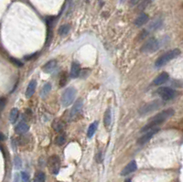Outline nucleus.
<instances>
[{
	"instance_id": "nucleus-13",
	"label": "nucleus",
	"mask_w": 183,
	"mask_h": 182,
	"mask_svg": "<svg viewBox=\"0 0 183 182\" xmlns=\"http://www.w3.org/2000/svg\"><path fill=\"white\" fill-rule=\"evenodd\" d=\"M148 21V16L145 13H141L138 17H137L135 20V25L136 27H141L145 25Z\"/></svg>"
},
{
	"instance_id": "nucleus-2",
	"label": "nucleus",
	"mask_w": 183,
	"mask_h": 182,
	"mask_svg": "<svg viewBox=\"0 0 183 182\" xmlns=\"http://www.w3.org/2000/svg\"><path fill=\"white\" fill-rule=\"evenodd\" d=\"M180 54V51L178 49H175V50H171L166 53H164L163 55L160 56L155 62V66L157 68H160L163 67L164 65H166L169 61L172 60L173 59L177 58L178 55Z\"/></svg>"
},
{
	"instance_id": "nucleus-17",
	"label": "nucleus",
	"mask_w": 183,
	"mask_h": 182,
	"mask_svg": "<svg viewBox=\"0 0 183 182\" xmlns=\"http://www.w3.org/2000/svg\"><path fill=\"white\" fill-rule=\"evenodd\" d=\"M97 125H98V123L95 121L94 123H92L90 125H89V128H88V131H87V136L89 138L93 137L95 133L96 132V129H97Z\"/></svg>"
},
{
	"instance_id": "nucleus-35",
	"label": "nucleus",
	"mask_w": 183,
	"mask_h": 182,
	"mask_svg": "<svg viewBox=\"0 0 183 182\" xmlns=\"http://www.w3.org/2000/svg\"><path fill=\"white\" fill-rule=\"evenodd\" d=\"M0 116H1V111H0Z\"/></svg>"
},
{
	"instance_id": "nucleus-22",
	"label": "nucleus",
	"mask_w": 183,
	"mask_h": 182,
	"mask_svg": "<svg viewBox=\"0 0 183 182\" xmlns=\"http://www.w3.org/2000/svg\"><path fill=\"white\" fill-rule=\"evenodd\" d=\"M51 83H45V85L42 87L41 89V92H40V95L42 97H45L50 92H51Z\"/></svg>"
},
{
	"instance_id": "nucleus-33",
	"label": "nucleus",
	"mask_w": 183,
	"mask_h": 182,
	"mask_svg": "<svg viewBox=\"0 0 183 182\" xmlns=\"http://www.w3.org/2000/svg\"><path fill=\"white\" fill-rule=\"evenodd\" d=\"M5 139V136L2 133H0V141H3Z\"/></svg>"
},
{
	"instance_id": "nucleus-3",
	"label": "nucleus",
	"mask_w": 183,
	"mask_h": 182,
	"mask_svg": "<svg viewBox=\"0 0 183 182\" xmlns=\"http://www.w3.org/2000/svg\"><path fill=\"white\" fill-rule=\"evenodd\" d=\"M163 103L162 101L160 100H155V101H152V102H149L147 103H146L145 105H143L140 110H139V115L141 116H144L146 115H148V113L154 112V111H157L158 110L160 107L162 106Z\"/></svg>"
},
{
	"instance_id": "nucleus-19",
	"label": "nucleus",
	"mask_w": 183,
	"mask_h": 182,
	"mask_svg": "<svg viewBox=\"0 0 183 182\" xmlns=\"http://www.w3.org/2000/svg\"><path fill=\"white\" fill-rule=\"evenodd\" d=\"M18 110L17 108H13L10 112V115H9V120L12 124L16 123V121L17 120L18 118Z\"/></svg>"
},
{
	"instance_id": "nucleus-10",
	"label": "nucleus",
	"mask_w": 183,
	"mask_h": 182,
	"mask_svg": "<svg viewBox=\"0 0 183 182\" xmlns=\"http://www.w3.org/2000/svg\"><path fill=\"white\" fill-rule=\"evenodd\" d=\"M137 168V166H136V162L135 160H132L131 162H129L122 170L121 172V175L122 176H127L133 172H135Z\"/></svg>"
},
{
	"instance_id": "nucleus-31",
	"label": "nucleus",
	"mask_w": 183,
	"mask_h": 182,
	"mask_svg": "<svg viewBox=\"0 0 183 182\" xmlns=\"http://www.w3.org/2000/svg\"><path fill=\"white\" fill-rule=\"evenodd\" d=\"M139 2H140V0H130L129 5L131 7H135V6H136L137 4H138Z\"/></svg>"
},
{
	"instance_id": "nucleus-12",
	"label": "nucleus",
	"mask_w": 183,
	"mask_h": 182,
	"mask_svg": "<svg viewBox=\"0 0 183 182\" xmlns=\"http://www.w3.org/2000/svg\"><path fill=\"white\" fill-rule=\"evenodd\" d=\"M56 67H57V60H51L48 61L43 66L42 70L46 73H50V72H51L52 71H54L56 69Z\"/></svg>"
},
{
	"instance_id": "nucleus-1",
	"label": "nucleus",
	"mask_w": 183,
	"mask_h": 182,
	"mask_svg": "<svg viewBox=\"0 0 183 182\" xmlns=\"http://www.w3.org/2000/svg\"><path fill=\"white\" fill-rule=\"evenodd\" d=\"M175 113V111L172 109V108H169V109H167V110H164L162 112L158 113L157 115H156L154 117H152L150 120H149V123L147 125H146L142 129H141V132L142 133H146L153 128H156L160 124L164 123L165 121H167L169 118L172 117Z\"/></svg>"
},
{
	"instance_id": "nucleus-21",
	"label": "nucleus",
	"mask_w": 183,
	"mask_h": 182,
	"mask_svg": "<svg viewBox=\"0 0 183 182\" xmlns=\"http://www.w3.org/2000/svg\"><path fill=\"white\" fill-rule=\"evenodd\" d=\"M65 141H66V135H65L64 133L60 134L55 138V144L57 146H62L65 143Z\"/></svg>"
},
{
	"instance_id": "nucleus-14",
	"label": "nucleus",
	"mask_w": 183,
	"mask_h": 182,
	"mask_svg": "<svg viewBox=\"0 0 183 182\" xmlns=\"http://www.w3.org/2000/svg\"><path fill=\"white\" fill-rule=\"evenodd\" d=\"M81 73V66L78 62H73L71 68V77L72 78H78Z\"/></svg>"
},
{
	"instance_id": "nucleus-34",
	"label": "nucleus",
	"mask_w": 183,
	"mask_h": 182,
	"mask_svg": "<svg viewBox=\"0 0 183 182\" xmlns=\"http://www.w3.org/2000/svg\"><path fill=\"white\" fill-rule=\"evenodd\" d=\"M18 179H19V177H18V175H17V176L15 177V181H14V182H18Z\"/></svg>"
},
{
	"instance_id": "nucleus-20",
	"label": "nucleus",
	"mask_w": 183,
	"mask_h": 182,
	"mask_svg": "<svg viewBox=\"0 0 183 182\" xmlns=\"http://www.w3.org/2000/svg\"><path fill=\"white\" fill-rule=\"evenodd\" d=\"M162 25V20L161 19H156V20H153L152 23H150L149 25V29H152V30H156L157 29H159Z\"/></svg>"
},
{
	"instance_id": "nucleus-32",
	"label": "nucleus",
	"mask_w": 183,
	"mask_h": 182,
	"mask_svg": "<svg viewBox=\"0 0 183 182\" xmlns=\"http://www.w3.org/2000/svg\"><path fill=\"white\" fill-rule=\"evenodd\" d=\"M15 165H16V167L18 168L19 167H20V165H21V162H20V159L18 158V157H15Z\"/></svg>"
},
{
	"instance_id": "nucleus-26",
	"label": "nucleus",
	"mask_w": 183,
	"mask_h": 182,
	"mask_svg": "<svg viewBox=\"0 0 183 182\" xmlns=\"http://www.w3.org/2000/svg\"><path fill=\"white\" fill-rule=\"evenodd\" d=\"M63 127H64V124H63L62 121H60V120H57V121H55L54 124H53V128L55 129V131H57V132H59V133L62 131Z\"/></svg>"
},
{
	"instance_id": "nucleus-24",
	"label": "nucleus",
	"mask_w": 183,
	"mask_h": 182,
	"mask_svg": "<svg viewBox=\"0 0 183 182\" xmlns=\"http://www.w3.org/2000/svg\"><path fill=\"white\" fill-rule=\"evenodd\" d=\"M69 31H70V25H67V24L60 26V29H59V34H60V36H65V35H67V34L69 33Z\"/></svg>"
},
{
	"instance_id": "nucleus-6",
	"label": "nucleus",
	"mask_w": 183,
	"mask_h": 182,
	"mask_svg": "<svg viewBox=\"0 0 183 182\" xmlns=\"http://www.w3.org/2000/svg\"><path fill=\"white\" fill-rule=\"evenodd\" d=\"M157 94L159 96H161V98L165 101H169L174 99L177 96L176 91L169 88V87H161L157 90Z\"/></svg>"
},
{
	"instance_id": "nucleus-8",
	"label": "nucleus",
	"mask_w": 183,
	"mask_h": 182,
	"mask_svg": "<svg viewBox=\"0 0 183 182\" xmlns=\"http://www.w3.org/2000/svg\"><path fill=\"white\" fill-rule=\"evenodd\" d=\"M159 131V128L158 127H156V128H153L147 132L145 133V134L143 136H141V137L138 139V141H137V144L140 145V146H143L145 145L146 143H147L152 137H153V135H155L157 132Z\"/></svg>"
},
{
	"instance_id": "nucleus-25",
	"label": "nucleus",
	"mask_w": 183,
	"mask_h": 182,
	"mask_svg": "<svg viewBox=\"0 0 183 182\" xmlns=\"http://www.w3.org/2000/svg\"><path fill=\"white\" fill-rule=\"evenodd\" d=\"M154 0H140V2L138 3L139 6H138V9L139 10H143L145 9L147 6H149Z\"/></svg>"
},
{
	"instance_id": "nucleus-5",
	"label": "nucleus",
	"mask_w": 183,
	"mask_h": 182,
	"mask_svg": "<svg viewBox=\"0 0 183 182\" xmlns=\"http://www.w3.org/2000/svg\"><path fill=\"white\" fill-rule=\"evenodd\" d=\"M159 47H160V45H159L158 40L156 39L155 38H150L142 46L141 51L145 52V53H152L154 51H157Z\"/></svg>"
},
{
	"instance_id": "nucleus-23",
	"label": "nucleus",
	"mask_w": 183,
	"mask_h": 182,
	"mask_svg": "<svg viewBox=\"0 0 183 182\" xmlns=\"http://www.w3.org/2000/svg\"><path fill=\"white\" fill-rule=\"evenodd\" d=\"M67 81H68V75H67V72H62L60 76V81H59V85L60 87H63L65 86V84L67 83Z\"/></svg>"
},
{
	"instance_id": "nucleus-16",
	"label": "nucleus",
	"mask_w": 183,
	"mask_h": 182,
	"mask_svg": "<svg viewBox=\"0 0 183 182\" xmlns=\"http://www.w3.org/2000/svg\"><path fill=\"white\" fill-rule=\"evenodd\" d=\"M29 131V125L25 122H20L16 126V132L17 134H25Z\"/></svg>"
},
{
	"instance_id": "nucleus-18",
	"label": "nucleus",
	"mask_w": 183,
	"mask_h": 182,
	"mask_svg": "<svg viewBox=\"0 0 183 182\" xmlns=\"http://www.w3.org/2000/svg\"><path fill=\"white\" fill-rule=\"evenodd\" d=\"M111 122H112V112H111V109L108 108L105 111V113H104V125H105L106 127H109L110 125H111Z\"/></svg>"
},
{
	"instance_id": "nucleus-15",
	"label": "nucleus",
	"mask_w": 183,
	"mask_h": 182,
	"mask_svg": "<svg viewBox=\"0 0 183 182\" xmlns=\"http://www.w3.org/2000/svg\"><path fill=\"white\" fill-rule=\"evenodd\" d=\"M36 87H37V82L35 80H32L29 85H28V88H27V91H26V97L27 98H30L36 91Z\"/></svg>"
},
{
	"instance_id": "nucleus-27",
	"label": "nucleus",
	"mask_w": 183,
	"mask_h": 182,
	"mask_svg": "<svg viewBox=\"0 0 183 182\" xmlns=\"http://www.w3.org/2000/svg\"><path fill=\"white\" fill-rule=\"evenodd\" d=\"M45 180H46V176L43 172H39L36 174V177H35L36 182H45Z\"/></svg>"
},
{
	"instance_id": "nucleus-30",
	"label": "nucleus",
	"mask_w": 183,
	"mask_h": 182,
	"mask_svg": "<svg viewBox=\"0 0 183 182\" xmlns=\"http://www.w3.org/2000/svg\"><path fill=\"white\" fill-rule=\"evenodd\" d=\"M7 103V100L5 98H0V111H2V109L5 107Z\"/></svg>"
},
{
	"instance_id": "nucleus-36",
	"label": "nucleus",
	"mask_w": 183,
	"mask_h": 182,
	"mask_svg": "<svg viewBox=\"0 0 183 182\" xmlns=\"http://www.w3.org/2000/svg\"><path fill=\"white\" fill-rule=\"evenodd\" d=\"M122 1H124V0H122Z\"/></svg>"
},
{
	"instance_id": "nucleus-9",
	"label": "nucleus",
	"mask_w": 183,
	"mask_h": 182,
	"mask_svg": "<svg viewBox=\"0 0 183 182\" xmlns=\"http://www.w3.org/2000/svg\"><path fill=\"white\" fill-rule=\"evenodd\" d=\"M82 106H83V101H82V99L80 98L74 103V104H73V108L71 110V117L72 118H73V117H75L76 116L79 115V113H81V111H82Z\"/></svg>"
},
{
	"instance_id": "nucleus-11",
	"label": "nucleus",
	"mask_w": 183,
	"mask_h": 182,
	"mask_svg": "<svg viewBox=\"0 0 183 182\" xmlns=\"http://www.w3.org/2000/svg\"><path fill=\"white\" fill-rule=\"evenodd\" d=\"M169 79V76L167 72H161L159 75L157 76V78L153 81V84L154 85H160V84H163L165 82H167Z\"/></svg>"
},
{
	"instance_id": "nucleus-4",
	"label": "nucleus",
	"mask_w": 183,
	"mask_h": 182,
	"mask_svg": "<svg viewBox=\"0 0 183 182\" xmlns=\"http://www.w3.org/2000/svg\"><path fill=\"white\" fill-rule=\"evenodd\" d=\"M76 89L73 88V87H69L67 88L62 95H61V103L63 106L67 107L69 105H71L73 103V102L74 101V98L76 96Z\"/></svg>"
},
{
	"instance_id": "nucleus-28",
	"label": "nucleus",
	"mask_w": 183,
	"mask_h": 182,
	"mask_svg": "<svg viewBox=\"0 0 183 182\" xmlns=\"http://www.w3.org/2000/svg\"><path fill=\"white\" fill-rule=\"evenodd\" d=\"M21 179H22L23 182H29V175L26 172H22L21 173Z\"/></svg>"
},
{
	"instance_id": "nucleus-29",
	"label": "nucleus",
	"mask_w": 183,
	"mask_h": 182,
	"mask_svg": "<svg viewBox=\"0 0 183 182\" xmlns=\"http://www.w3.org/2000/svg\"><path fill=\"white\" fill-rule=\"evenodd\" d=\"M10 61H11L13 64H15L16 66H18V67H21V66L23 65V63H22L20 60H17V59H14V58H10Z\"/></svg>"
},
{
	"instance_id": "nucleus-7",
	"label": "nucleus",
	"mask_w": 183,
	"mask_h": 182,
	"mask_svg": "<svg viewBox=\"0 0 183 182\" xmlns=\"http://www.w3.org/2000/svg\"><path fill=\"white\" fill-rule=\"evenodd\" d=\"M48 168L51 173L57 175L60 168V159L58 156H51L48 159Z\"/></svg>"
}]
</instances>
